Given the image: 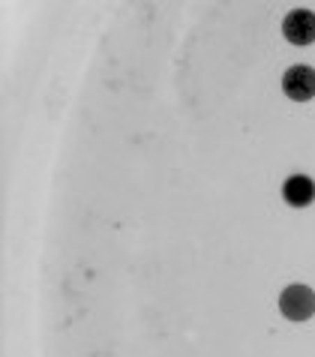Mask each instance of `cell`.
Here are the masks:
<instances>
[{
  "instance_id": "obj_1",
  "label": "cell",
  "mask_w": 315,
  "mask_h": 357,
  "mask_svg": "<svg viewBox=\"0 0 315 357\" xmlns=\"http://www.w3.org/2000/svg\"><path fill=\"white\" fill-rule=\"evenodd\" d=\"M277 306H279V312H282L285 321H294V324L309 321L315 315V289H312V285H307V282L285 285V289L279 291Z\"/></svg>"
},
{
  "instance_id": "obj_2",
  "label": "cell",
  "mask_w": 315,
  "mask_h": 357,
  "mask_svg": "<svg viewBox=\"0 0 315 357\" xmlns=\"http://www.w3.org/2000/svg\"><path fill=\"white\" fill-rule=\"evenodd\" d=\"M282 36L289 45L307 48L315 43V13L307 6H298L291 13H285L282 18Z\"/></svg>"
},
{
  "instance_id": "obj_3",
  "label": "cell",
  "mask_w": 315,
  "mask_h": 357,
  "mask_svg": "<svg viewBox=\"0 0 315 357\" xmlns=\"http://www.w3.org/2000/svg\"><path fill=\"white\" fill-rule=\"evenodd\" d=\"M282 93L291 102H309L315 99V66L309 63H294L282 73Z\"/></svg>"
},
{
  "instance_id": "obj_4",
  "label": "cell",
  "mask_w": 315,
  "mask_h": 357,
  "mask_svg": "<svg viewBox=\"0 0 315 357\" xmlns=\"http://www.w3.org/2000/svg\"><path fill=\"white\" fill-rule=\"evenodd\" d=\"M282 202L289 207H309L315 202V181L309 174H291L282 183Z\"/></svg>"
}]
</instances>
